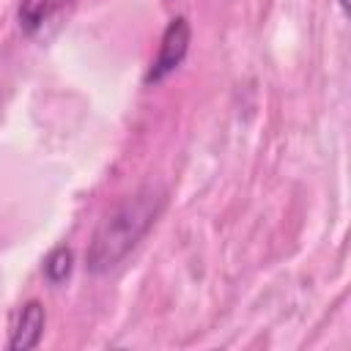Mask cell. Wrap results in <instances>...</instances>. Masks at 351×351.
Listing matches in <instances>:
<instances>
[{
  "instance_id": "obj_1",
  "label": "cell",
  "mask_w": 351,
  "mask_h": 351,
  "mask_svg": "<svg viewBox=\"0 0 351 351\" xmlns=\"http://www.w3.org/2000/svg\"><path fill=\"white\" fill-rule=\"evenodd\" d=\"M165 208V192L159 186H143L118 203L96 228L88 247V271L104 274L115 269L151 230Z\"/></svg>"
},
{
  "instance_id": "obj_2",
  "label": "cell",
  "mask_w": 351,
  "mask_h": 351,
  "mask_svg": "<svg viewBox=\"0 0 351 351\" xmlns=\"http://www.w3.org/2000/svg\"><path fill=\"white\" fill-rule=\"evenodd\" d=\"M71 8H74V0H22L16 19L25 36L47 38L66 22Z\"/></svg>"
},
{
  "instance_id": "obj_3",
  "label": "cell",
  "mask_w": 351,
  "mask_h": 351,
  "mask_svg": "<svg viewBox=\"0 0 351 351\" xmlns=\"http://www.w3.org/2000/svg\"><path fill=\"white\" fill-rule=\"evenodd\" d=\"M186 49H189V22L184 16H176L165 36H162V44H159V52L151 63V71L145 74V82L154 85V82H162L165 77H170L186 58Z\"/></svg>"
},
{
  "instance_id": "obj_4",
  "label": "cell",
  "mask_w": 351,
  "mask_h": 351,
  "mask_svg": "<svg viewBox=\"0 0 351 351\" xmlns=\"http://www.w3.org/2000/svg\"><path fill=\"white\" fill-rule=\"evenodd\" d=\"M44 324H47V313H44L41 302H36V299L25 302L22 310H19V315H16V324H14V329H11L8 348H11V351L36 348V346L41 343Z\"/></svg>"
},
{
  "instance_id": "obj_5",
  "label": "cell",
  "mask_w": 351,
  "mask_h": 351,
  "mask_svg": "<svg viewBox=\"0 0 351 351\" xmlns=\"http://www.w3.org/2000/svg\"><path fill=\"white\" fill-rule=\"evenodd\" d=\"M71 269H74V255H71V250L63 247V244L55 247V250L44 258V266H41V271H44V277H47L49 285L66 282L69 274H71Z\"/></svg>"
},
{
  "instance_id": "obj_6",
  "label": "cell",
  "mask_w": 351,
  "mask_h": 351,
  "mask_svg": "<svg viewBox=\"0 0 351 351\" xmlns=\"http://www.w3.org/2000/svg\"><path fill=\"white\" fill-rule=\"evenodd\" d=\"M340 8H343V11H346V0H340Z\"/></svg>"
}]
</instances>
